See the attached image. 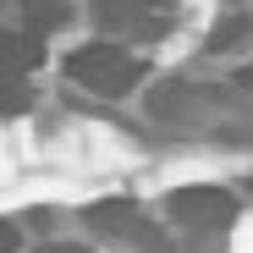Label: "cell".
<instances>
[{"mask_svg": "<svg viewBox=\"0 0 253 253\" xmlns=\"http://www.w3.org/2000/svg\"><path fill=\"white\" fill-rule=\"evenodd\" d=\"M66 72L83 83L88 94H105V99H121V94H132L138 88V77H143V61L132 55V50H121V44H83V50H72V61H66Z\"/></svg>", "mask_w": 253, "mask_h": 253, "instance_id": "obj_1", "label": "cell"}, {"mask_svg": "<svg viewBox=\"0 0 253 253\" xmlns=\"http://www.w3.org/2000/svg\"><path fill=\"white\" fill-rule=\"evenodd\" d=\"M165 209H171V220H182L193 231H220L237 215V198L220 193V187H182V193L165 198Z\"/></svg>", "mask_w": 253, "mask_h": 253, "instance_id": "obj_2", "label": "cell"}, {"mask_svg": "<svg viewBox=\"0 0 253 253\" xmlns=\"http://www.w3.org/2000/svg\"><path fill=\"white\" fill-rule=\"evenodd\" d=\"M94 17L105 28H143L149 22H165V0H94Z\"/></svg>", "mask_w": 253, "mask_h": 253, "instance_id": "obj_3", "label": "cell"}, {"mask_svg": "<svg viewBox=\"0 0 253 253\" xmlns=\"http://www.w3.org/2000/svg\"><path fill=\"white\" fill-rule=\"evenodd\" d=\"M88 220L94 231L105 237H143V215H138V204L132 198H105V204H88Z\"/></svg>", "mask_w": 253, "mask_h": 253, "instance_id": "obj_4", "label": "cell"}, {"mask_svg": "<svg viewBox=\"0 0 253 253\" xmlns=\"http://www.w3.org/2000/svg\"><path fill=\"white\" fill-rule=\"evenodd\" d=\"M44 61V39L39 33H0V66L6 72H33Z\"/></svg>", "mask_w": 253, "mask_h": 253, "instance_id": "obj_5", "label": "cell"}, {"mask_svg": "<svg viewBox=\"0 0 253 253\" xmlns=\"http://www.w3.org/2000/svg\"><path fill=\"white\" fill-rule=\"evenodd\" d=\"M22 17L33 22V33H44V28H66V0H22Z\"/></svg>", "mask_w": 253, "mask_h": 253, "instance_id": "obj_6", "label": "cell"}, {"mask_svg": "<svg viewBox=\"0 0 253 253\" xmlns=\"http://www.w3.org/2000/svg\"><path fill=\"white\" fill-rule=\"evenodd\" d=\"M28 105H33V94H28L22 72H6V66H0V116H22Z\"/></svg>", "mask_w": 253, "mask_h": 253, "instance_id": "obj_7", "label": "cell"}, {"mask_svg": "<svg viewBox=\"0 0 253 253\" xmlns=\"http://www.w3.org/2000/svg\"><path fill=\"white\" fill-rule=\"evenodd\" d=\"M17 242H22V231L11 220H0V253H17Z\"/></svg>", "mask_w": 253, "mask_h": 253, "instance_id": "obj_8", "label": "cell"}]
</instances>
